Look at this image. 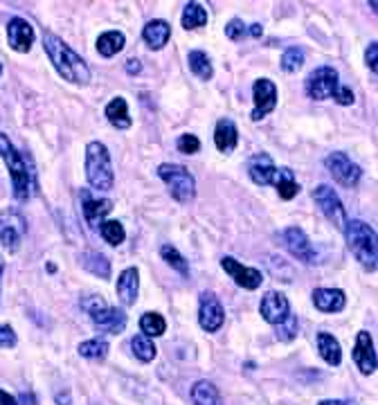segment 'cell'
I'll use <instances>...</instances> for the list:
<instances>
[{"label": "cell", "instance_id": "obj_1", "mask_svg": "<svg viewBox=\"0 0 378 405\" xmlns=\"http://www.w3.org/2000/svg\"><path fill=\"white\" fill-rule=\"evenodd\" d=\"M43 47L56 72L66 81H70V84H88L91 81V68L86 66V61L68 43H63L59 36L45 34Z\"/></svg>", "mask_w": 378, "mask_h": 405}, {"label": "cell", "instance_id": "obj_2", "mask_svg": "<svg viewBox=\"0 0 378 405\" xmlns=\"http://www.w3.org/2000/svg\"><path fill=\"white\" fill-rule=\"evenodd\" d=\"M0 156H3L5 165L10 167L12 185H14V196L19 200H27L34 192V169L27 165V158L16 151V147L10 142V137L0 133Z\"/></svg>", "mask_w": 378, "mask_h": 405}, {"label": "cell", "instance_id": "obj_3", "mask_svg": "<svg viewBox=\"0 0 378 405\" xmlns=\"http://www.w3.org/2000/svg\"><path fill=\"white\" fill-rule=\"evenodd\" d=\"M347 246L365 270L378 268V234L365 221H349L344 228Z\"/></svg>", "mask_w": 378, "mask_h": 405}, {"label": "cell", "instance_id": "obj_4", "mask_svg": "<svg viewBox=\"0 0 378 405\" xmlns=\"http://www.w3.org/2000/svg\"><path fill=\"white\" fill-rule=\"evenodd\" d=\"M307 93L311 100H329V97H333L342 106L353 104V93L347 86H340L338 70L331 66H322L311 72L307 77Z\"/></svg>", "mask_w": 378, "mask_h": 405}, {"label": "cell", "instance_id": "obj_5", "mask_svg": "<svg viewBox=\"0 0 378 405\" xmlns=\"http://www.w3.org/2000/svg\"><path fill=\"white\" fill-rule=\"evenodd\" d=\"M86 178H88V183H91V187L95 189H99V192L113 189L115 174H113L110 153L106 149V144L91 142L86 147Z\"/></svg>", "mask_w": 378, "mask_h": 405}, {"label": "cell", "instance_id": "obj_6", "mask_svg": "<svg viewBox=\"0 0 378 405\" xmlns=\"http://www.w3.org/2000/svg\"><path fill=\"white\" fill-rule=\"evenodd\" d=\"M158 176L169 185V192L178 202H189L196 194V181L187 169L180 165H165L158 167Z\"/></svg>", "mask_w": 378, "mask_h": 405}, {"label": "cell", "instance_id": "obj_7", "mask_svg": "<svg viewBox=\"0 0 378 405\" xmlns=\"http://www.w3.org/2000/svg\"><path fill=\"white\" fill-rule=\"evenodd\" d=\"M27 232V223L25 218L21 216V212L16 209H5L0 214V243L10 250V253H16L21 248V241Z\"/></svg>", "mask_w": 378, "mask_h": 405}, {"label": "cell", "instance_id": "obj_8", "mask_svg": "<svg viewBox=\"0 0 378 405\" xmlns=\"http://www.w3.org/2000/svg\"><path fill=\"white\" fill-rule=\"evenodd\" d=\"M313 198H316L318 207L322 209V214L331 221L338 230L347 228V212H344L340 198H338V194L333 192V187H329V185H320V187L313 192Z\"/></svg>", "mask_w": 378, "mask_h": 405}, {"label": "cell", "instance_id": "obj_9", "mask_svg": "<svg viewBox=\"0 0 378 405\" xmlns=\"http://www.w3.org/2000/svg\"><path fill=\"white\" fill-rule=\"evenodd\" d=\"M324 165L329 169V174L340 185H344V187H353L360 181V176H363L360 167L356 162H351L344 153H331V156H327Z\"/></svg>", "mask_w": 378, "mask_h": 405}, {"label": "cell", "instance_id": "obj_10", "mask_svg": "<svg viewBox=\"0 0 378 405\" xmlns=\"http://www.w3.org/2000/svg\"><path fill=\"white\" fill-rule=\"evenodd\" d=\"M225 311L219 302V297L214 293H203L200 295V309H198V322L207 334H214L223 327Z\"/></svg>", "mask_w": 378, "mask_h": 405}, {"label": "cell", "instance_id": "obj_11", "mask_svg": "<svg viewBox=\"0 0 378 405\" xmlns=\"http://www.w3.org/2000/svg\"><path fill=\"white\" fill-rule=\"evenodd\" d=\"M255 111H252V119L259 121L261 117H266L270 111H275L277 106V86L272 84L270 79H259L255 81Z\"/></svg>", "mask_w": 378, "mask_h": 405}, {"label": "cell", "instance_id": "obj_12", "mask_svg": "<svg viewBox=\"0 0 378 405\" xmlns=\"http://www.w3.org/2000/svg\"><path fill=\"white\" fill-rule=\"evenodd\" d=\"M223 270L230 275L232 279H235L241 288H246V290H255V288H259L261 286V281H263V275L261 270H257V268H248V266L244 264H239L237 259H232V257H223Z\"/></svg>", "mask_w": 378, "mask_h": 405}, {"label": "cell", "instance_id": "obj_13", "mask_svg": "<svg viewBox=\"0 0 378 405\" xmlns=\"http://www.w3.org/2000/svg\"><path fill=\"white\" fill-rule=\"evenodd\" d=\"M281 239H284V246L288 248V253L293 257H297L300 262L304 264H316V250H313L309 237L304 234L302 228H288L284 234H281Z\"/></svg>", "mask_w": 378, "mask_h": 405}, {"label": "cell", "instance_id": "obj_14", "mask_svg": "<svg viewBox=\"0 0 378 405\" xmlns=\"http://www.w3.org/2000/svg\"><path fill=\"white\" fill-rule=\"evenodd\" d=\"M7 38H10L12 50L16 52H29L32 43H34V27L29 25L25 19H12L7 25Z\"/></svg>", "mask_w": 378, "mask_h": 405}, {"label": "cell", "instance_id": "obj_15", "mask_svg": "<svg viewBox=\"0 0 378 405\" xmlns=\"http://www.w3.org/2000/svg\"><path fill=\"white\" fill-rule=\"evenodd\" d=\"M259 311H261V318L270 324H281L291 315L288 313V299L281 293H275V290H270V293L261 297Z\"/></svg>", "mask_w": 378, "mask_h": 405}, {"label": "cell", "instance_id": "obj_16", "mask_svg": "<svg viewBox=\"0 0 378 405\" xmlns=\"http://www.w3.org/2000/svg\"><path fill=\"white\" fill-rule=\"evenodd\" d=\"M353 360H356L358 369L363 371V374H374L378 360H376L372 336H369L367 331H360L358 338H356V347H353Z\"/></svg>", "mask_w": 378, "mask_h": 405}, {"label": "cell", "instance_id": "obj_17", "mask_svg": "<svg viewBox=\"0 0 378 405\" xmlns=\"http://www.w3.org/2000/svg\"><path fill=\"white\" fill-rule=\"evenodd\" d=\"M82 209H84V216L91 228H102L104 223V216H106L110 209H113V200L108 198H93L91 192L84 189L82 192Z\"/></svg>", "mask_w": 378, "mask_h": 405}, {"label": "cell", "instance_id": "obj_18", "mask_svg": "<svg viewBox=\"0 0 378 405\" xmlns=\"http://www.w3.org/2000/svg\"><path fill=\"white\" fill-rule=\"evenodd\" d=\"M93 324L99 331H108V334H122L126 327V315L119 309H110V306H102L95 313H91Z\"/></svg>", "mask_w": 378, "mask_h": 405}, {"label": "cell", "instance_id": "obj_19", "mask_svg": "<svg viewBox=\"0 0 378 405\" xmlns=\"http://www.w3.org/2000/svg\"><path fill=\"white\" fill-rule=\"evenodd\" d=\"M140 290V273L138 268H126L117 279V297L124 306H133Z\"/></svg>", "mask_w": 378, "mask_h": 405}, {"label": "cell", "instance_id": "obj_20", "mask_svg": "<svg viewBox=\"0 0 378 405\" xmlns=\"http://www.w3.org/2000/svg\"><path fill=\"white\" fill-rule=\"evenodd\" d=\"M313 304L324 313H338L344 309V293L338 288H318L313 293Z\"/></svg>", "mask_w": 378, "mask_h": 405}, {"label": "cell", "instance_id": "obj_21", "mask_svg": "<svg viewBox=\"0 0 378 405\" xmlns=\"http://www.w3.org/2000/svg\"><path fill=\"white\" fill-rule=\"evenodd\" d=\"M248 172H250V178L257 185H270L275 181V174H277V167L272 165V160L266 156V153H261V156H255L250 160V165H248Z\"/></svg>", "mask_w": 378, "mask_h": 405}, {"label": "cell", "instance_id": "obj_22", "mask_svg": "<svg viewBox=\"0 0 378 405\" xmlns=\"http://www.w3.org/2000/svg\"><path fill=\"white\" fill-rule=\"evenodd\" d=\"M237 126L232 119H219V124H216V131H214V142H216V149L221 153H230L235 151L237 147Z\"/></svg>", "mask_w": 378, "mask_h": 405}, {"label": "cell", "instance_id": "obj_23", "mask_svg": "<svg viewBox=\"0 0 378 405\" xmlns=\"http://www.w3.org/2000/svg\"><path fill=\"white\" fill-rule=\"evenodd\" d=\"M169 36H172V27H169L167 21H151V23H147V27H144V32H142V38L147 40V45L151 47V50L165 47Z\"/></svg>", "mask_w": 378, "mask_h": 405}, {"label": "cell", "instance_id": "obj_24", "mask_svg": "<svg viewBox=\"0 0 378 405\" xmlns=\"http://www.w3.org/2000/svg\"><path fill=\"white\" fill-rule=\"evenodd\" d=\"M318 351L320 356L329 362V364H333V367H338L342 360V351H340V343L331 336V334H327V331H322V334H318Z\"/></svg>", "mask_w": 378, "mask_h": 405}, {"label": "cell", "instance_id": "obj_25", "mask_svg": "<svg viewBox=\"0 0 378 405\" xmlns=\"http://www.w3.org/2000/svg\"><path fill=\"white\" fill-rule=\"evenodd\" d=\"M272 185L277 187V194H279V198H284V200H291L297 196V192H300V185L295 183V176L291 169H277V174H275V181H272Z\"/></svg>", "mask_w": 378, "mask_h": 405}, {"label": "cell", "instance_id": "obj_26", "mask_svg": "<svg viewBox=\"0 0 378 405\" xmlns=\"http://www.w3.org/2000/svg\"><path fill=\"white\" fill-rule=\"evenodd\" d=\"M191 401L196 405H221V394L210 380H198L191 387Z\"/></svg>", "mask_w": 378, "mask_h": 405}, {"label": "cell", "instance_id": "obj_27", "mask_svg": "<svg viewBox=\"0 0 378 405\" xmlns=\"http://www.w3.org/2000/svg\"><path fill=\"white\" fill-rule=\"evenodd\" d=\"M106 117L115 128H128L131 126V117H128L126 100L124 97H115L106 106Z\"/></svg>", "mask_w": 378, "mask_h": 405}, {"label": "cell", "instance_id": "obj_28", "mask_svg": "<svg viewBox=\"0 0 378 405\" xmlns=\"http://www.w3.org/2000/svg\"><path fill=\"white\" fill-rule=\"evenodd\" d=\"M124 47V34L122 32H106L97 38V52L102 56H115L117 52H122Z\"/></svg>", "mask_w": 378, "mask_h": 405}, {"label": "cell", "instance_id": "obj_29", "mask_svg": "<svg viewBox=\"0 0 378 405\" xmlns=\"http://www.w3.org/2000/svg\"><path fill=\"white\" fill-rule=\"evenodd\" d=\"M205 23H207V12H205L203 5H198V3L185 5V10H182V27L185 30L203 27Z\"/></svg>", "mask_w": 378, "mask_h": 405}, {"label": "cell", "instance_id": "obj_30", "mask_svg": "<svg viewBox=\"0 0 378 405\" xmlns=\"http://www.w3.org/2000/svg\"><path fill=\"white\" fill-rule=\"evenodd\" d=\"M189 68L191 72L198 77V79H212L214 75V70H212V61H210V56H207L205 52H200V50H194V52H189Z\"/></svg>", "mask_w": 378, "mask_h": 405}, {"label": "cell", "instance_id": "obj_31", "mask_svg": "<svg viewBox=\"0 0 378 405\" xmlns=\"http://www.w3.org/2000/svg\"><path fill=\"white\" fill-rule=\"evenodd\" d=\"M84 268L91 270L93 275H97L102 279H108L110 277V262L104 255L99 253H86L84 255Z\"/></svg>", "mask_w": 378, "mask_h": 405}, {"label": "cell", "instance_id": "obj_32", "mask_svg": "<svg viewBox=\"0 0 378 405\" xmlns=\"http://www.w3.org/2000/svg\"><path fill=\"white\" fill-rule=\"evenodd\" d=\"M79 354H82L84 358L102 360V358H106V354H108V343H106V340H104V338L86 340V343L79 345Z\"/></svg>", "mask_w": 378, "mask_h": 405}, {"label": "cell", "instance_id": "obj_33", "mask_svg": "<svg viewBox=\"0 0 378 405\" xmlns=\"http://www.w3.org/2000/svg\"><path fill=\"white\" fill-rule=\"evenodd\" d=\"M131 349H133V354L138 356V358L142 360V362H151L156 358V345L151 343V338L149 336H133L131 338Z\"/></svg>", "mask_w": 378, "mask_h": 405}, {"label": "cell", "instance_id": "obj_34", "mask_svg": "<svg viewBox=\"0 0 378 405\" xmlns=\"http://www.w3.org/2000/svg\"><path fill=\"white\" fill-rule=\"evenodd\" d=\"M140 329H142V334L144 336H163L165 331H167V322L163 315H158V313H144L142 315V320H140Z\"/></svg>", "mask_w": 378, "mask_h": 405}, {"label": "cell", "instance_id": "obj_35", "mask_svg": "<svg viewBox=\"0 0 378 405\" xmlns=\"http://www.w3.org/2000/svg\"><path fill=\"white\" fill-rule=\"evenodd\" d=\"M102 237L106 243H110V246H119L124 239H126V232H124V225L119 221H104L102 223Z\"/></svg>", "mask_w": 378, "mask_h": 405}, {"label": "cell", "instance_id": "obj_36", "mask_svg": "<svg viewBox=\"0 0 378 405\" xmlns=\"http://www.w3.org/2000/svg\"><path fill=\"white\" fill-rule=\"evenodd\" d=\"M160 255H163L165 262H167L169 266H172V268L178 270L180 275H185V277L189 275V266H187V262H185L182 255H180L174 246H163V248H160Z\"/></svg>", "mask_w": 378, "mask_h": 405}, {"label": "cell", "instance_id": "obj_37", "mask_svg": "<svg viewBox=\"0 0 378 405\" xmlns=\"http://www.w3.org/2000/svg\"><path fill=\"white\" fill-rule=\"evenodd\" d=\"M302 66H304V50H300V47H288L284 56H281V68L286 72H297Z\"/></svg>", "mask_w": 378, "mask_h": 405}, {"label": "cell", "instance_id": "obj_38", "mask_svg": "<svg viewBox=\"0 0 378 405\" xmlns=\"http://www.w3.org/2000/svg\"><path fill=\"white\" fill-rule=\"evenodd\" d=\"M297 329H300V322H297L295 315H288L284 322L277 324V340L288 343V340H293L297 336Z\"/></svg>", "mask_w": 378, "mask_h": 405}, {"label": "cell", "instance_id": "obj_39", "mask_svg": "<svg viewBox=\"0 0 378 405\" xmlns=\"http://www.w3.org/2000/svg\"><path fill=\"white\" fill-rule=\"evenodd\" d=\"M246 25H244V21H239V19H232L228 25H225V36L232 38V40H239V38H244L246 36Z\"/></svg>", "mask_w": 378, "mask_h": 405}, {"label": "cell", "instance_id": "obj_40", "mask_svg": "<svg viewBox=\"0 0 378 405\" xmlns=\"http://www.w3.org/2000/svg\"><path fill=\"white\" fill-rule=\"evenodd\" d=\"M200 149V142H198V137L196 135H180L178 137V151L180 153H187V156H189V153H196Z\"/></svg>", "mask_w": 378, "mask_h": 405}, {"label": "cell", "instance_id": "obj_41", "mask_svg": "<svg viewBox=\"0 0 378 405\" xmlns=\"http://www.w3.org/2000/svg\"><path fill=\"white\" fill-rule=\"evenodd\" d=\"M0 347H5V349L16 347V334L10 324H0Z\"/></svg>", "mask_w": 378, "mask_h": 405}, {"label": "cell", "instance_id": "obj_42", "mask_svg": "<svg viewBox=\"0 0 378 405\" xmlns=\"http://www.w3.org/2000/svg\"><path fill=\"white\" fill-rule=\"evenodd\" d=\"M365 61H367L369 70H374L376 75H378V43H372V45L367 47V52H365Z\"/></svg>", "mask_w": 378, "mask_h": 405}, {"label": "cell", "instance_id": "obj_43", "mask_svg": "<svg viewBox=\"0 0 378 405\" xmlns=\"http://www.w3.org/2000/svg\"><path fill=\"white\" fill-rule=\"evenodd\" d=\"M140 70H142V66H140L138 59H128L126 61V72H128V75H138Z\"/></svg>", "mask_w": 378, "mask_h": 405}, {"label": "cell", "instance_id": "obj_44", "mask_svg": "<svg viewBox=\"0 0 378 405\" xmlns=\"http://www.w3.org/2000/svg\"><path fill=\"white\" fill-rule=\"evenodd\" d=\"M0 405H19V401L14 399V396L10 392L0 390Z\"/></svg>", "mask_w": 378, "mask_h": 405}, {"label": "cell", "instance_id": "obj_45", "mask_svg": "<svg viewBox=\"0 0 378 405\" xmlns=\"http://www.w3.org/2000/svg\"><path fill=\"white\" fill-rule=\"evenodd\" d=\"M21 401L25 403V405H36L34 396H32V394H27V392H23V394H21Z\"/></svg>", "mask_w": 378, "mask_h": 405}, {"label": "cell", "instance_id": "obj_46", "mask_svg": "<svg viewBox=\"0 0 378 405\" xmlns=\"http://www.w3.org/2000/svg\"><path fill=\"white\" fill-rule=\"evenodd\" d=\"M248 32H250L252 36H261L263 30H261V25H257V23H255V25H250V30H248Z\"/></svg>", "mask_w": 378, "mask_h": 405}, {"label": "cell", "instance_id": "obj_47", "mask_svg": "<svg viewBox=\"0 0 378 405\" xmlns=\"http://www.w3.org/2000/svg\"><path fill=\"white\" fill-rule=\"evenodd\" d=\"M320 405H353V403H349V401H322Z\"/></svg>", "mask_w": 378, "mask_h": 405}, {"label": "cell", "instance_id": "obj_48", "mask_svg": "<svg viewBox=\"0 0 378 405\" xmlns=\"http://www.w3.org/2000/svg\"><path fill=\"white\" fill-rule=\"evenodd\" d=\"M3 270H5V259L0 257V279H3Z\"/></svg>", "mask_w": 378, "mask_h": 405}, {"label": "cell", "instance_id": "obj_49", "mask_svg": "<svg viewBox=\"0 0 378 405\" xmlns=\"http://www.w3.org/2000/svg\"><path fill=\"white\" fill-rule=\"evenodd\" d=\"M369 7H372V10L378 14V0H372V3H369Z\"/></svg>", "mask_w": 378, "mask_h": 405}, {"label": "cell", "instance_id": "obj_50", "mask_svg": "<svg viewBox=\"0 0 378 405\" xmlns=\"http://www.w3.org/2000/svg\"><path fill=\"white\" fill-rule=\"evenodd\" d=\"M0 75H3V63H0Z\"/></svg>", "mask_w": 378, "mask_h": 405}]
</instances>
